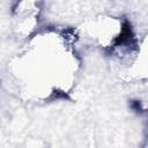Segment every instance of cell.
Returning a JSON list of instances; mask_svg holds the SVG:
<instances>
[{
	"mask_svg": "<svg viewBox=\"0 0 148 148\" xmlns=\"http://www.w3.org/2000/svg\"><path fill=\"white\" fill-rule=\"evenodd\" d=\"M40 12V0H18L14 8L15 28L18 34L29 36L36 28Z\"/></svg>",
	"mask_w": 148,
	"mask_h": 148,
	"instance_id": "2",
	"label": "cell"
},
{
	"mask_svg": "<svg viewBox=\"0 0 148 148\" xmlns=\"http://www.w3.org/2000/svg\"><path fill=\"white\" fill-rule=\"evenodd\" d=\"M90 34L101 46L117 47L126 42L127 29L119 18L112 16H102L92 23Z\"/></svg>",
	"mask_w": 148,
	"mask_h": 148,
	"instance_id": "1",
	"label": "cell"
}]
</instances>
